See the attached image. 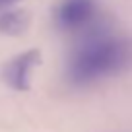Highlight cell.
<instances>
[{"instance_id":"cell-1","label":"cell","mask_w":132,"mask_h":132,"mask_svg":"<svg viewBox=\"0 0 132 132\" xmlns=\"http://www.w3.org/2000/svg\"><path fill=\"white\" fill-rule=\"evenodd\" d=\"M132 66V39L107 31L89 33L66 62V80L76 87H87L126 72Z\"/></svg>"},{"instance_id":"cell-2","label":"cell","mask_w":132,"mask_h":132,"mask_svg":"<svg viewBox=\"0 0 132 132\" xmlns=\"http://www.w3.org/2000/svg\"><path fill=\"white\" fill-rule=\"evenodd\" d=\"M56 25L66 33L97 31L99 6L95 0H62L54 10Z\"/></svg>"},{"instance_id":"cell-3","label":"cell","mask_w":132,"mask_h":132,"mask_svg":"<svg viewBox=\"0 0 132 132\" xmlns=\"http://www.w3.org/2000/svg\"><path fill=\"white\" fill-rule=\"evenodd\" d=\"M39 62H41V51H23L2 66V78L12 89L27 91L31 87V72Z\"/></svg>"},{"instance_id":"cell-4","label":"cell","mask_w":132,"mask_h":132,"mask_svg":"<svg viewBox=\"0 0 132 132\" xmlns=\"http://www.w3.org/2000/svg\"><path fill=\"white\" fill-rule=\"evenodd\" d=\"M29 21H31V16L27 10L10 8L0 14V33L10 35V37H18L21 33H25V29L29 27Z\"/></svg>"},{"instance_id":"cell-5","label":"cell","mask_w":132,"mask_h":132,"mask_svg":"<svg viewBox=\"0 0 132 132\" xmlns=\"http://www.w3.org/2000/svg\"><path fill=\"white\" fill-rule=\"evenodd\" d=\"M18 2H21V0H0V14L6 12V10H10V6L18 4Z\"/></svg>"}]
</instances>
